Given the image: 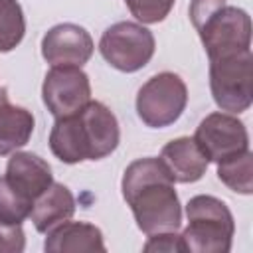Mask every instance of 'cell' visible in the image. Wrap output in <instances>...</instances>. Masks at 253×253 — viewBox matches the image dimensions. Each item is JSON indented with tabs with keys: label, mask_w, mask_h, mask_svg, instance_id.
<instances>
[{
	"label": "cell",
	"mask_w": 253,
	"mask_h": 253,
	"mask_svg": "<svg viewBox=\"0 0 253 253\" xmlns=\"http://www.w3.org/2000/svg\"><path fill=\"white\" fill-rule=\"evenodd\" d=\"M188 103V87L184 79L172 71L152 75L136 93L138 119L150 128L174 125Z\"/></svg>",
	"instance_id": "cell-5"
},
{
	"label": "cell",
	"mask_w": 253,
	"mask_h": 253,
	"mask_svg": "<svg viewBox=\"0 0 253 253\" xmlns=\"http://www.w3.org/2000/svg\"><path fill=\"white\" fill-rule=\"evenodd\" d=\"M156 42L148 28L136 22H117L109 26L99 42L103 59L125 73L142 69L154 55Z\"/></svg>",
	"instance_id": "cell-6"
},
{
	"label": "cell",
	"mask_w": 253,
	"mask_h": 253,
	"mask_svg": "<svg viewBox=\"0 0 253 253\" xmlns=\"http://www.w3.org/2000/svg\"><path fill=\"white\" fill-rule=\"evenodd\" d=\"M43 249L49 253H79V251H105L103 233L93 223L63 221L45 233Z\"/></svg>",
	"instance_id": "cell-13"
},
{
	"label": "cell",
	"mask_w": 253,
	"mask_h": 253,
	"mask_svg": "<svg viewBox=\"0 0 253 253\" xmlns=\"http://www.w3.org/2000/svg\"><path fill=\"white\" fill-rule=\"evenodd\" d=\"M75 213V198L67 186L53 182L40 198H36L30 217L40 233H47Z\"/></svg>",
	"instance_id": "cell-14"
},
{
	"label": "cell",
	"mask_w": 253,
	"mask_h": 253,
	"mask_svg": "<svg viewBox=\"0 0 253 253\" xmlns=\"http://www.w3.org/2000/svg\"><path fill=\"white\" fill-rule=\"evenodd\" d=\"M160 160L174 178V182L180 184L198 182L208 170V158L194 140V136H180L164 144L160 150Z\"/></svg>",
	"instance_id": "cell-12"
},
{
	"label": "cell",
	"mask_w": 253,
	"mask_h": 253,
	"mask_svg": "<svg viewBox=\"0 0 253 253\" xmlns=\"http://www.w3.org/2000/svg\"><path fill=\"white\" fill-rule=\"evenodd\" d=\"M26 34V18L18 0H0V51H12Z\"/></svg>",
	"instance_id": "cell-17"
},
{
	"label": "cell",
	"mask_w": 253,
	"mask_h": 253,
	"mask_svg": "<svg viewBox=\"0 0 253 253\" xmlns=\"http://www.w3.org/2000/svg\"><path fill=\"white\" fill-rule=\"evenodd\" d=\"M4 176L14 190L32 202L53 184L51 166L32 152H12Z\"/></svg>",
	"instance_id": "cell-11"
},
{
	"label": "cell",
	"mask_w": 253,
	"mask_h": 253,
	"mask_svg": "<svg viewBox=\"0 0 253 253\" xmlns=\"http://www.w3.org/2000/svg\"><path fill=\"white\" fill-rule=\"evenodd\" d=\"M144 251H156V253H184L182 239L176 231H160L148 235V241L144 243Z\"/></svg>",
	"instance_id": "cell-20"
},
{
	"label": "cell",
	"mask_w": 253,
	"mask_h": 253,
	"mask_svg": "<svg viewBox=\"0 0 253 253\" xmlns=\"http://www.w3.org/2000/svg\"><path fill=\"white\" fill-rule=\"evenodd\" d=\"M217 178L233 192L249 196L253 192V154L251 150L217 164Z\"/></svg>",
	"instance_id": "cell-16"
},
{
	"label": "cell",
	"mask_w": 253,
	"mask_h": 253,
	"mask_svg": "<svg viewBox=\"0 0 253 253\" xmlns=\"http://www.w3.org/2000/svg\"><path fill=\"white\" fill-rule=\"evenodd\" d=\"M194 140L206 154L208 162H223L249 150L245 125L229 113H211L196 128Z\"/></svg>",
	"instance_id": "cell-8"
},
{
	"label": "cell",
	"mask_w": 253,
	"mask_h": 253,
	"mask_svg": "<svg viewBox=\"0 0 253 253\" xmlns=\"http://www.w3.org/2000/svg\"><path fill=\"white\" fill-rule=\"evenodd\" d=\"M176 0H125L128 12L140 22V24H158L162 22Z\"/></svg>",
	"instance_id": "cell-19"
},
{
	"label": "cell",
	"mask_w": 253,
	"mask_h": 253,
	"mask_svg": "<svg viewBox=\"0 0 253 253\" xmlns=\"http://www.w3.org/2000/svg\"><path fill=\"white\" fill-rule=\"evenodd\" d=\"M26 247V237L22 223L6 225L0 223V253H22Z\"/></svg>",
	"instance_id": "cell-21"
},
{
	"label": "cell",
	"mask_w": 253,
	"mask_h": 253,
	"mask_svg": "<svg viewBox=\"0 0 253 253\" xmlns=\"http://www.w3.org/2000/svg\"><path fill=\"white\" fill-rule=\"evenodd\" d=\"M93 38L77 24H57L49 28L42 40V55L51 65L81 67L93 55Z\"/></svg>",
	"instance_id": "cell-10"
},
{
	"label": "cell",
	"mask_w": 253,
	"mask_h": 253,
	"mask_svg": "<svg viewBox=\"0 0 253 253\" xmlns=\"http://www.w3.org/2000/svg\"><path fill=\"white\" fill-rule=\"evenodd\" d=\"M119 140L121 130L115 113L99 101H89L77 113L55 119L49 132V150L61 162L77 164L109 156Z\"/></svg>",
	"instance_id": "cell-2"
},
{
	"label": "cell",
	"mask_w": 253,
	"mask_h": 253,
	"mask_svg": "<svg viewBox=\"0 0 253 253\" xmlns=\"http://www.w3.org/2000/svg\"><path fill=\"white\" fill-rule=\"evenodd\" d=\"M123 198L144 235L176 231L182 223V206L174 178L160 158H138L123 174Z\"/></svg>",
	"instance_id": "cell-1"
},
{
	"label": "cell",
	"mask_w": 253,
	"mask_h": 253,
	"mask_svg": "<svg viewBox=\"0 0 253 253\" xmlns=\"http://www.w3.org/2000/svg\"><path fill=\"white\" fill-rule=\"evenodd\" d=\"M188 225L180 235L184 253H227L235 223L229 208L215 196H194L186 204Z\"/></svg>",
	"instance_id": "cell-3"
},
{
	"label": "cell",
	"mask_w": 253,
	"mask_h": 253,
	"mask_svg": "<svg viewBox=\"0 0 253 253\" xmlns=\"http://www.w3.org/2000/svg\"><path fill=\"white\" fill-rule=\"evenodd\" d=\"M34 115L18 105H12L8 91L0 87V156L12 154L26 146L34 132Z\"/></svg>",
	"instance_id": "cell-15"
},
{
	"label": "cell",
	"mask_w": 253,
	"mask_h": 253,
	"mask_svg": "<svg viewBox=\"0 0 253 253\" xmlns=\"http://www.w3.org/2000/svg\"><path fill=\"white\" fill-rule=\"evenodd\" d=\"M196 30L210 59L251 49V18L237 6H219Z\"/></svg>",
	"instance_id": "cell-7"
},
{
	"label": "cell",
	"mask_w": 253,
	"mask_h": 253,
	"mask_svg": "<svg viewBox=\"0 0 253 253\" xmlns=\"http://www.w3.org/2000/svg\"><path fill=\"white\" fill-rule=\"evenodd\" d=\"M223 4H225V0H192V4H190V20H192L194 28Z\"/></svg>",
	"instance_id": "cell-22"
},
{
	"label": "cell",
	"mask_w": 253,
	"mask_h": 253,
	"mask_svg": "<svg viewBox=\"0 0 253 253\" xmlns=\"http://www.w3.org/2000/svg\"><path fill=\"white\" fill-rule=\"evenodd\" d=\"M42 99L55 119L73 115L91 101L89 75L75 65L51 67L42 85Z\"/></svg>",
	"instance_id": "cell-9"
},
{
	"label": "cell",
	"mask_w": 253,
	"mask_h": 253,
	"mask_svg": "<svg viewBox=\"0 0 253 253\" xmlns=\"http://www.w3.org/2000/svg\"><path fill=\"white\" fill-rule=\"evenodd\" d=\"M32 206V200L24 198L18 190H14L6 176H0V223L20 225L26 217H30Z\"/></svg>",
	"instance_id": "cell-18"
},
{
	"label": "cell",
	"mask_w": 253,
	"mask_h": 253,
	"mask_svg": "<svg viewBox=\"0 0 253 253\" xmlns=\"http://www.w3.org/2000/svg\"><path fill=\"white\" fill-rule=\"evenodd\" d=\"M210 89L215 105L227 113H243L253 101L251 49L210 59Z\"/></svg>",
	"instance_id": "cell-4"
}]
</instances>
